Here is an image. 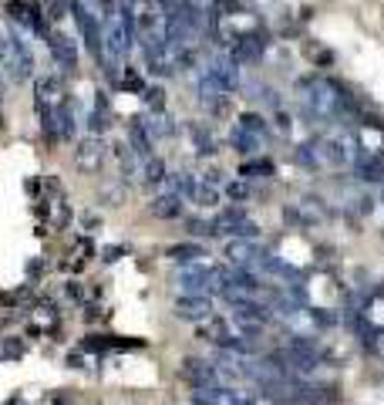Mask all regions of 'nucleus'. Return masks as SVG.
Masks as SVG:
<instances>
[{
    "instance_id": "obj_46",
    "label": "nucleus",
    "mask_w": 384,
    "mask_h": 405,
    "mask_svg": "<svg viewBox=\"0 0 384 405\" xmlns=\"http://www.w3.org/2000/svg\"><path fill=\"white\" fill-rule=\"evenodd\" d=\"M98 317H101V314H98V308H95V304H88V308H84V321H98Z\"/></svg>"
},
{
    "instance_id": "obj_53",
    "label": "nucleus",
    "mask_w": 384,
    "mask_h": 405,
    "mask_svg": "<svg viewBox=\"0 0 384 405\" xmlns=\"http://www.w3.org/2000/svg\"><path fill=\"white\" fill-rule=\"evenodd\" d=\"M253 405H256V402H253Z\"/></svg>"
},
{
    "instance_id": "obj_1",
    "label": "nucleus",
    "mask_w": 384,
    "mask_h": 405,
    "mask_svg": "<svg viewBox=\"0 0 384 405\" xmlns=\"http://www.w3.org/2000/svg\"><path fill=\"white\" fill-rule=\"evenodd\" d=\"M172 284H176L182 294H202V297L223 291L219 267H206V264H182V267L176 270V277H172Z\"/></svg>"
},
{
    "instance_id": "obj_2",
    "label": "nucleus",
    "mask_w": 384,
    "mask_h": 405,
    "mask_svg": "<svg viewBox=\"0 0 384 405\" xmlns=\"http://www.w3.org/2000/svg\"><path fill=\"white\" fill-rule=\"evenodd\" d=\"M0 57H4V65H7L10 78L14 81H27L34 74V51L31 44L24 40V34L14 31L10 27L7 37H4V51H0Z\"/></svg>"
},
{
    "instance_id": "obj_28",
    "label": "nucleus",
    "mask_w": 384,
    "mask_h": 405,
    "mask_svg": "<svg viewBox=\"0 0 384 405\" xmlns=\"http://www.w3.org/2000/svg\"><path fill=\"white\" fill-rule=\"evenodd\" d=\"M236 125H243V129H249V132H253V135H260V138H266V135H270V125H266V118H263V115H260V112H243Z\"/></svg>"
},
{
    "instance_id": "obj_48",
    "label": "nucleus",
    "mask_w": 384,
    "mask_h": 405,
    "mask_svg": "<svg viewBox=\"0 0 384 405\" xmlns=\"http://www.w3.org/2000/svg\"><path fill=\"white\" fill-rule=\"evenodd\" d=\"M68 364H71V368H84V361H81V355H68Z\"/></svg>"
},
{
    "instance_id": "obj_37",
    "label": "nucleus",
    "mask_w": 384,
    "mask_h": 405,
    "mask_svg": "<svg viewBox=\"0 0 384 405\" xmlns=\"http://www.w3.org/2000/svg\"><path fill=\"white\" fill-rule=\"evenodd\" d=\"M71 206H68V202L61 199V206H57V230H68V223H71Z\"/></svg>"
},
{
    "instance_id": "obj_51",
    "label": "nucleus",
    "mask_w": 384,
    "mask_h": 405,
    "mask_svg": "<svg viewBox=\"0 0 384 405\" xmlns=\"http://www.w3.org/2000/svg\"><path fill=\"white\" fill-rule=\"evenodd\" d=\"M0 102H4V78H0Z\"/></svg>"
},
{
    "instance_id": "obj_20",
    "label": "nucleus",
    "mask_w": 384,
    "mask_h": 405,
    "mask_svg": "<svg viewBox=\"0 0 384 405\" xmlns=\"http://www.w3.org/2000/svg\"><path fill=\"white\" fill-rule=\"evenodd\" d=\"M142 125H145V132L152 135V142H159V138H172V135H176V121L168 118L165 112L142 115Z\"/></svg>"
},
{
    "instance_id": "obj_43",
    "label": "nucleus",
    "mask_w": 384,
    "mask_h": 405,
    "mask_svg": "<svg viewBox=\"0 0 384 405\" xmlns=\"http://www.w3.org/2000/svg\"><path fill=\"white\" fill-rule=\"evenodd\" d=\"M202 183H209V186H219V183H223V172H219V169H209L206 176H202Z\"/></svg>"
},
{
    "instance_id": "obj_9",
    "label": "nucleus",
    "mask_w": 384,
    "mask_h": 405,
    "mask_svg": "<svg viewBox=\"0 0 384 405\" xmlns=\"http://www.w3.org/2000/svg\"><path fill=\"white\" fill-rule=\"evenodd\" d=\"M104 152H108V146L101 142V135L81 138L78 149H74V166H78L81 172H98L104 166Z\"/></svg>"
},
{
    "instance_id": "obj_29",
    "label": "nucleus",
    "mask_w": 384,
    "mask_h": 405,
    "mask_svg": "<svg viewBox=\"0 0 384 405\" xmlns=\"http://www.w3.org/2000/svg\"><path fill=\"white\" fill-rule=\"evenodd\" d=\"M31 4L34 0H7L4 10H7V17L14 24H31Z\"/></svg>"
},
{
    "instance_id": "obj_38",
    "label": "nucleus",
    "mask_w": 384,
    "mask_h": 405,
    "mask_svg": "<svg viewBox=\"0 0 384 405\" xmlns=\"http://www.w3.org/2000/svg\"><path fill=\"white\" fill-rule=\"evenodd\" d=\"M64 291H68V297H71V300H84V287H81V280H68V284H64Z\"/></svg>"
},
{
    "instance_id": "obj_39",
    "label": "nucleus",
    "mask_w": 384,
    "mask_h": 405,
    "mask_svg": "<svg viewBox=\"0 0 384 405\" xmlns=\"http://www.w3.org/2000/svg\"><path fill=\"white\" fill-rule=\"evenodd\" d=\"M40 189H44V193H61V183H57V179L54 176H44V179H40Z\"/></svg>"
},
{
    "instance_id": "obj_8",
    "label": "nucleus",
    "mask_w": 384,
    "mask_h": 405,
    "mask_svg": "<svg viewBox=\"0 0 384 405\" xmlns=\"http://www.w3.org/2000/svg\"><path fill=\"white\" fill-rule=\"evenodd\" d=\"M48 48H51V57H54L57 71L64 74H74L78 71V48H74V40L61 31H51L48 34Z\"/></svg>"
},
{
    "instance_id": "obj_16",
    "label": "nucleus",
    "mask_w": 384,
    "mask_h": 405,
    "mask_svg": "<svg viewBox=\"0 0 384 405\" xmlns=\"http://www.w3.org/2000/svg\"><path fill=\"white\" fill-rule=\"evenodd\" d=\"M185 132H189L192 146H196V152H199V155H216L219 152V142H216V135L209 132V125H202V121H189Z\"/></svg>"
},
{
    "instance_id": "obj_36",
    "label": "nucleus",
    "mask_w": 384,
    "mask_h": 405,
    "mask_svg": "<svg viewBox=\"0 0 384 405\" xmlns=\"http://www.w3.org/2000/svg\"><path fill=\"white\" fill-rule=\"evenodd\" d=\"M125 253H128V247H121V243H112V247H104V250H101V260H104V264H118Z\"/></svg>"
},
{
    "instance_id": "obj_44",
    "label": "nucleus",
    "mask_w": 384,
    "mask_h": 405,
    "mask_svg": "<svg viewBox=\"0 0 384 405\" xmlns=\"http://www.w3.org/2000/svg\"><path fill=\"white\" fill-rule=\"evenodd\" d=\"M48 213H51L48 199H37V202H34V216H40V219H44V216H48Z\"/></svg>"
},
{
    "instance_id": "obj_24",
    "label": "nucleus",
    "mask_w": 384,
    "mask_h": 405,
    "mask_svg": "<svg viewBox=\"0 0 384 405\" xmlns=\"http://www.w3.org/2000/svg\"><path fill=\"white\" fill-rule=\"evenodd\" d=\"M165 179H168V166H165V159H159V155L145 159V166H142V183H145V186H162Z\"/></svg>"
},
{
    "instance_id": "obj_34",
    "label": "nucleus",
    "mask_w": 384,
    "mask_h": 405,
    "mask_svg": "<svg viewBox=\"0 0 384 405\" xmlns=\"http://www.w3.org/2000/svg\"><path fill=\"white\" fill-rule=\"evenodd\" d=\"M185 227H189L192 236H219L216 233V223H206V219H189Z\"/></svg>"
},
{
    "instance_id": "obj_22",
    "label": "nucleus",
    "mask_w": 384,
    "mask_h": 405,
    "mask_svg": "<svg viewBox=\"0 0 384 405\" xmlns=\"http://www.w3.org/2000/svg\"><path fill=\"white\" fill-rule=\"evenodd\" d=\"M293 162L296 166H304V169L317 172L324 162H320V138H310V142H300V146L293 149Z\"/></svg>"
},
{
    "instance_id": "obj_40",
    "label": "nucleus",
    "mask_w": 384,
    "mask_h": 405,
    "mask_svg": "<svg viewBox=\"0 0 384 405\" xmlns=\"http://www.w3.org/2000/svg\"><path fill=\"white\" fill-rule=\"evenodd\" d=\"M334 61H337V57L330 54V51H320V54L313 57V65H317V68H330V65H334Z\"/></svg>"
},
{
    "instance_id": "obj_26",
    "label": "nucleus",
    "mask_w": 384,
    "mask_h": 405,
    "mask_svg": "<svg viewBox=\"0 0 384 405\" xmlns=\"http://www.w3.org/2000/svg\"><path fill=\"white\" fill-rule=\"evenodd\" d=\"M115 88H118V91H132V95H142L148 85H145V78H142V74H138L132 65H125V74H121V81L115 85Z\"/></svg>"
},
{
    "instance_id": "obj_14",
    "label": "nucleus",
    "mask_w": 384,
    "mask_h": 405,
    "mask_svg": "<svg viewBox=\"0 0 384 405\" xmlns=\"http://www.w3.org/2000/svg\"><path fill=\"white\" fill-rule=\"evenodd\" d=\"M54 118H57V138H64V142H71L74 132H78V121H74V98L64 91L61 102L54 105Z\"/></svg>"
},
{
    "instance_id": "obj_32",
    "label": "nucleus",
    "mask_w": 384,
    "mask_h": 405,
    "mask_svg": "<svg viewBox=\"0 0 384 405\" xmlns=\"http://www.w3.org/2000/svg\"><path fill=\"white\" fill-rule=\"evenodd\" d=\"M226 196H229L232 202H246V199H249L246 179H232V183H226Z\"/></svg>"
},
{
    "instance_id": "obj_5",
    "label": "nucleus",
    "mask_w": 384,
    "mask_h": 405,
    "mask_svg": "<svg viewBox=\"0 0 384 405\" xmlns=\"http://www.w3.org/2000/svg\"><path fill=\"white\" fill-rule=\"evenodd\" d=\"M206 71L212 74V81H216L226 95H236V91H240V85H243V78H240V61H236L229 51L212 57V61L206 65Z\"/></svg>"
},
{
    "instance_id": "obj_3",
    "label": "nucleus",
    "mask_w": 384,
    "mask_h": 405,
    "mask_svg": "<svg viewBox=\"0 0 384 405\" xmlns=\"http://www.w3.org/2000/svg\"><path fill=\"white\" fill-rule=\"evenodd\" d=\"M273 40L266 31H246V34H232L229 37V54L240 61V65H256V61H263L266 48H270Z\"/></svg>"
},
{
    "instance_id": "obj_33",
    "label": "nucleus",
    "mask_w": 384,
    "mask_h": 405,
    "mask_svg": "<svg viewBox=\"0 0 384 405\" xmlns=\"http://www.w3.org/2000/svg\"><path fill=\"white\" fill-rule=\"evenodd\" d=\"M216 389H219V385H216ZM216 389H192L189 402H192V405H219Z\"/></svg>"
},
{
    "instance_id": "obj_30",
    "label": "nucleus",
    "mask_w": 384,
    "mask_h": 405,
    "mask_svg": "<svg viewBox=\"0 0 384 405\" xmlns=\"http://www.w3.org/2000/svg\"><path fill=\"white\" fill-rule=\"evenodd\" d=\"M81 351H88V355H104L108 351V334H84L81 338Z\"/></svg>"
},
{
    "instance_id": "obj_31",
    "label": "nucleus",
    "mask_w": 384,
    "mask_h": 405,
    "mask_svg": "<svg viewBox=\"0 0 384 405\" xmlns=\"http://www.w3.org/2000/svg\"><path fill=\"white\" fill-rule=\"evenodd\" d=\"M142 98H145V105L152 108V112H165V88L152 85V88H145V91H142Z\"/></svg>"
},
{
    "instance_id": "obj_6",
    "label": "nucleus",
    "mask_w": 384,
    "mask_h": 405,
    "mask_svg": "<svg viewBox=\"0 0 384 405\" xmlns=\"http://www.w3.org/2000/svg\"><path fill=\"white\" fill-rule=\"evenodd\" d=\"M179 375L189 381L192 389H216V385H223L216 364L206 361V358H185V361L179 364Z\"/></svg>"
},
{
    "instance_id": "obj_45",
    "label": "nucleus",
    "mask_w": 384,
    "mask_h": 405,
    "mask_svg": "<svg viewBox=\"0 0 384 405\" xmlns=\"http://www.w3.org/2000/svg\"><path fill=\"white\" fill-rule=\"evenodd\" d=\"M24 189H27L31 196H34V193H37V196L44 193V189H40V179H27V183H24Z\"/></svg>"
},
{
    "instance_id": "obj_47",
    "label": "nucleus",
    "mask_w": 384,
    "mask_h": 405,
    "mask_svg": "<svg viewBox=\"0 0 384 405\" xmlns=\"http://www.w3.org/2000/svg\"><path fill=\"white\" fill-rule=\"evenodd\" d=\"M4 405H31V402H27L24 395H10V398H7V402H4Z\"/></svg>"
},
{
    "instance_id": "obj_13",
    "label": "nucleus",
    "mask_w": 384,
    "mask_h": 405,
    "mask_svg": "<svg viewBox=\"0 0 384 405\" xmlns=\"http://www.w3.org/2000/svg\"><path fill=\"white\" fill-rule=\"evenodd\" d=\"M128 146H132V152L138 155V159H152L155 155V142H152V135L145 132V125H142V115H135V118L128 121Z\"/></svg>"
},
{
    "instance_id": "obj_41",
    "label": "nucleus",
    "mask_w": 384,
    "mask_h": 405,
    "mask_svg": "<svg viewBox=\"0 0 384 405\" xmlns=\"http://www.w3.org/2000/svg\"><path fill=\"white\" fill-rule=\"evenodd\" d=\"M40 274H44V260H27V277H40Z\"/></svg>"
},
{
    "instance_id": "obj_52",
    "label": "nucleus",
    "mask_w": 384,
    "mask_h": 405,
    "mask_svg": "<svg viewBox=\"0 0 384 405\" xmlns=\"http://www.w3.org/2000/svg\"><path fill=\"white\" fill-rule=\"evenodd\" d=\"M0 51H4V37H0Z\"/></svg>"
},
{
    "instance_id": "obj_15",
    "label": "nucleus",
    "mask_w": 384,
    "mask_h": 405,
    "mask_svg": "<svg viewBox=\"0 0 384 405\" xmlns=\"http://www.w3.org/2000/svg\"><path fill=\"white\" fill-rule=\"evenodd\" d=\"M165 257L172 264H202V257H209V250L196 240H185V243H172L165 250Z\"/></svg>"
},
{
    "instance_id": "obj_50",
    "label": "nucleus",
    "mask_w": 384,
    "mask_h": 405,
    "mask_svg": "<svg viewBox=\"0 0 384 405\" xmlns=\"http://www.w3.org/2000/svg\"><path fill=\"white\" fill-rule=\"evenodd\" d=\"M51 405H74V402H71V398H64V395H57V398H54V402H51Z\"/></svg>"
},
{
    "instance_id": "obj_10",
    "label": "nucleus",
    "mask_w": 384,
    "mask_h": 405,
    "mask_svg": "<svg viewBox=\"0 0 384 405\" xmlns=\"http://www.w3.org/2000/svg\"><path fill=\"white\" fill-rule=\"evenodd\" d=\"M260 243L256 240H246V236H232L229 243L223 247V257H226V264L229 267H246V270H253V264H256V257H260Z\"/></svg>"
},
{
    "instance_id": "obj_17",
    "label": "nucleus",
    "mask_w": 384,
    "mask_h": 405,
    "mask_svg": "<svg viewBox=\"0 0 384 405\" xmlns=\"http://www.w3.org/2000/svg\"><path fill=\"white\" fill-rule=\"evenodd\" d=\"M229 146H232V152H240V155H256L260 149H263V138L253 135L249 129H243V125H232Z\"/></svg>"
},
{
    "instance_id": "obj_19",
    "label": "nucleus",
    "mask_w": 384,
    "mask_h": 405,
    "mask_svg": "<svg viewBox=\"0 0 384 405\" xmlns=\"http://www.w3.org/2000/svg\"><path fill=\"white\" fill-rule=\"evenodd\" d=\"M229 328H232V324L226 321V317H216V314H212L209 321L196 324V338H199V341H212V345H219L223 338H229V334H232Z\"/></svg>"
},
{
    "instance_id": "obj_23",
    "label": "nucleus",
    "mask_w": 384,
    "mask_h": 405,
    "mask_svg": "<svg viewBox=\"0 0 384 405\" xmlns=\"http://www.w3.org/2000/svg\"><path fill=\"white\" fill-rule=\"evenodd\" d=\"M273 176H276L273 159H246L240 166V179H273Z\"/></svg>"
},
{
    "instance_id": "obj_42",
    "label": "nucleus",
    "mask_w": 384,
    "mask_h": 405,
    "mask_svg": "<svg viewBox=\"0 0 384 405\" xmlns=\"http://www.w3.org/2000/svg\"><path fill=\"white\" fill-rule=\"evenodd\" d=\"M276 125H280V132H290V129H293V118L280 108V112H276Z\"/></svg>"
},
{
    "instance_id": "obj_27",
    "label": "nucleus",
    "mask_w": 384,
    "mask_h": 405,
    "mask_svg": "<svg viewBox=\"0 0 384 405\" xmlns=\"http://www.w3.org/2000/svg\"><path fill=\"white\" fill-rule=\"evenodd\" d=\"M192 202H196V206H206V210H216L219 206V189L199 179V186H196V193H192Z\"/></svg>"
},
{
    "instance_id": "obj_49",
    "label": "nucleus",
    "mask_w": 384,
    "mask_h": 405,
    "mask_svg": "<svg viewBox=\"0 0 384 405\" xmlns=\"http://www.w3.org/2000/svg\"><path fill=\"white\" fill-rule=\"evenodd\" d=\"M84 227L95 230V227H98V216H91V213H88V216H84Z\"/></svg>"
},
{
    "instance_id": "obj_18",
    "label": "nucleus",
    "mask_w": 384,
    "mask_h": 405,
    "mask_svg": "<svg viewBox=\"0 0 384 405\" xmlns=\"http://www.w3.org/2000/svg\"><path fill=\"white\" fill-rule=\"evenodd\" d=\"M148 213L159 216V219H179V216H182V196H176V193L155 196V199L148 202Z\"/></svg>"
},
{
    "instance_id": "obj_4",
    "label": "nucleus",
    "mask_w": 384,
    "mask_h": 405,
    "mask_svg": "<svg viewBox=\"0 0 384 405\" xmlns=\"http://www.w3.org/2000/svg\"><path fill=\"white\" fill-rule=\"evenodd\" d=\"M357 142H347L344 135H324L320 138V162L327 169H347L357 159Z\"/></svg>"
},
{
    "instance_id": "obj_35",
    "label": "nucleus",
    "mask_w": 384,
    "mask_h": 405,
    "mask_svg": "<svg viewBox=\"0 0 384 405\" xmlns=\"http://www.w3.org/2000/svg\"><path fill=\"white\" fill-rule=\"evenodd\" d=\"M40 7H44L48 21H61V17H64V7H68V0H44Z\"/></svg>"
},
{
    "instance_id": "obj_12",
    "label": "nucleus",
    "mask_w": 384,
    "mask_h": 405,
    "mask_svg": "<svg viewBox=\"0 0 384 405\" xmlns=\"http://www.w3.org/2000/svg\"><path fill=\"white\" fill-rule=\"evenodd\" d=\"M108 149H112V155L118 159L125 183H142V166H145V162L132 152V146H128V142H115V146H108Z\"/></svg>"
},
{
    "instance_id": "obj_7",
    "label": "nucleus",
    "mask_w": 384,
    "mask_h": 405,
    "mask_svg": "<svg viewBox=\"0 0 384 405\" xmlns=\"http://www.w3.org/2000/svg\"><path fill=\"white\" fill-rule=\"evenodd\" d=\"M212 300L202 297V294H182V297H176V304H172V314L179 317V321H189V324H202L212 317Z\"/></svg>"
},
{
    "instance_id": "obj_11",
    "label": "nucleus",
    "mask_w": 384,
    "mask_h": 405,
    "mask_svg": "<svg viewBox=\"0 0 384 405\" xmlns=\"http://www.w3.org/2000/svg\"><path fill=\"white\" fill-rule=\"evenodd\" d=\"M112 129V102L104 91H95L91 98V112H88V132L91 135H104Z\"/></svg>"
},
{
    "instance_id": "obj_25",
    "label": "nucleus",
    "mask_w": 384,
    "mask_h": 405,
    "mask_svg": "<svg viewBox=\"0 0 384 405\" xmlns=\"http://www.w3.org/2000/svg\"><path fill=\"white\" fill-rule=\"evenodd\" d=\"M0 351H4V361H20L27 355V345L24 338H17V334H4L0 338Z\"/></svg>"
},
{
    "instance_id": "obj_21",
    "label": "nucleus",
    "mask_w": 384,
    "mask_h": 405,
    "mask_svg": "<svg viewBox=\"0 0 384 405\" xmlns=\"http://www.w3.org/2000/svg\"><path fill=\"white\" fill-rule=\"evenodd\" d=\"M61 78L57 74H40L37 85H34V102H48V105H57L61 102Z\"/></svg>"
}]
</instances>
